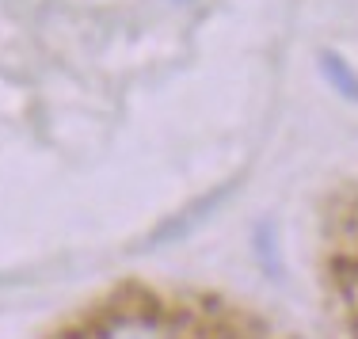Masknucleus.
Segmentation results:
<instances>
[{"mask_svg": "<svg viewBox=\"0 0 358 339\" xmlns=\"http://www.w3.org/2000/svg\"><path fill=\"white\" fill-rule=\"evenodd\" d=\"M96 339H176V332L168 320L149 312H122V317H110Z\"/></svg>", "mask_w": 358, "mask_h": 339, "instance_id": "nucleus-2", "label": "nucleus"}, {"mask_svg": "<svg viewBox=\"0 0 358 339\" xmlns=\"http://www.w3.org/2000/svg\"><path fill=\"white\" fill-rule=\"evenodd\" d=\"M176 4H187V0H176Z\"/></svg>", "mask_w": 358, "mask_h": 339, "instance_id": "nucleus-5", "label": "nucleus"}, {"mask_svg": "<svg viewBox=\"0 0 358 339\" xmlns=\"http://www.w3.org/2000/svg\"><path fill=\"white\" fill-rule=\"evenodd\" d=\"M320 69H324V76H328V84L339 92V96L358 99V73H355L351 65H347L343 57H339V54L324 50V54H320Z\"/></svg>", "mask_w": 358, "mask_h": 339, "instance_id": "nucleus-3", "label": "nucleus"}, {"mask_svg": "<svg viewBox=\"0 0 358 339\" xmlns=\"http://www.w3.org/2000/svg\"><path fill=\"white\" fill-rule=\"evenodd\" d=\"M229 194H233V183H225L221 191H210L206 199H199L194 206H187L183 214H176L172 222H164V225H160L157 233L149 236V244H168V240H179V236H187L194 225H202V222H206V217L214 214V210H217L221 202L229 199Z\"/></svg>", "mask_w": 358, "mask_h": 339, "instance_id": "nucleus-1", "label": "nucleus"}, {"mask_svg": "<svg viewBox=\"0 0 358 339\" xmlns=\"http://www.w3.org/2000/svg\"><path fill=\"white\" fill-rule=\"evenodd\" d=\"M255 252L263 256V267H267L271 275H278V256H275V229H271V225H259V233H255Z\"/></svg>", "mask_w": 358, "mask_h": 339, "instance_id": "nucleus-4", "label": "nucleus"}]
</instances>
